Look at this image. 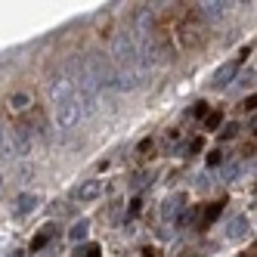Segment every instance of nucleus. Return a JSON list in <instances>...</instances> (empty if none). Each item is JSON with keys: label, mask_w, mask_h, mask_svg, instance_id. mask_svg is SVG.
Instances as JSON below:
<instances>
[{"label": "nucleus", "mask_w": 257, "mask_h": 257, "mask_svg": "<svg viewBox=\"0 0 257 257\" xmlns=\"http://www.w3.org/2000/svg\"><path fill=\"white\" fill-rule=\"evenodd\" d=\"M50 96H53V112H56V121L59 127H78V121L84 118L81 115V105L75 99V90H71V81L65 71H59L56 78L50 81Z\"/></svg>", "instance_id": "3"}, {"label": "nucleus", "mask_w": 257, "mask_h": 257, "mask_svg": "<svg viewBox=\"0 0 257 257\" xmlns=\"http://www.w3.org/2000/svg\"><path fill=\"white\" fill-rule=\"evenodd\" d=\"M146 183H149V174H137V177H134V189H143Z\"/></svg>", "instance_id": "19"}, {"label": "nucleus", "mask_w": 257, "mask_h": 257, "mask_svg": "<svg viewBox=\"0 0 257 257\" xmlns=\"http://www.w3.org/2000/svg\"><path fill=\"white\" fill-rule=\"evenodd\" d=\"M220 124H223V115H220V112H211V115L205 118V127H208V131H217Z\"/></svg>", "instance_id": "16"}, {"label": "nucleus", "mask_w": 257, "mask_h": 257, "mask_svg": "<svg viewBox=\"0 0 257 257\" xmlns=\"http://www.w3.org/2000/svg\"><path fill=\"white\" fill-rule=\"evenodd\" d=\"M102 195V183L99 180H84V183H78L75 189H71V198L75 201H96Z\"/></svg>", "instance_id": "6"}, {"label": "nucleus", "mask_w": 257, "mask_h": 257, "mask_svg": "<svg viewBox=\"0 0 257 257\" xmlns=\"http://www.w3.org/2000/svg\"><path fill=\"white\" fill-rule=\"evenodd\" d=\"M208 164H220V152H211L208 155Z\"/></svg>", "instance_id": "23"}, {"label": "nucleus", "mask_w": 257, "mask_h": 257, "mask_svg": "<svg viewBox=\"0 0 257 257\" xmlns=\"http://www.w3.org/2000/svg\"><path fill=\"white\" fill-rule=\"evenodd\" d=\"M71 257H99V245H81V248H75Z\"/></svg>", "instance_id": "15"}, {"label": "nucleus", "mask_w": 257, "mask_h": 257, "mask_svg": "<svg viewBox=\"0 0 257 257\" xmlns=\"http://www.w3.org/2000/svg\"><path fill=\"white\" fill-rule=\"evenodd\" d=\"M0 189H4V174H0Z\"/></svg>", "instance_id": "25"}, {"label": "nucleus", "mask_w": 257, "mask_h": 257, "mask_svg": "<svg viewBox=\"0 0 257 257\" xmlns=\"http://www.w3.org/2000/svg\"><path fill=\"white\" fill-rule=\"evenodd\" d=\"M220 211H223V208H220V201H217V205H211V208L205 211V226H211V223H214V220L220 217Z\"/></svg>", "instance_id": "17"}, {"label": "nucleus", "mask_w": 257, "mask_h": 257, "mask_svg": "<svg viewBox=\"0 0 257 257\" xmlns=\"http://www.w3.org/2000/svg\"><path fill=\"white\" fill-rule=\"evenodd\" d=\"M87 62V71H90V78H93V84H96V90H112L115 87V71H112V62H108L102 53H93V56H87L84 59Z\"/></svg>", "instance_id": "5"}, {"label": "nucleus", "mask_w": 257, "mask_h": 257, "mask_svg": "<svg viewBox=\"0 0 257 257\" xmlns=\"http://www.w3.org/2000/svg\"><path fill=\"white\" fill-rule=\"evenodd\" d=\"M235 71H238V59H235V62H229V65H223V68H220V71H217V78H214V84H217V87H223V84H229V81H232V75H235Z\"/></svg>", "instance_id": "10"}, {"label": "nucleus", "mask_w": 257, "mask_h": 257, "mask_svg": "<svg viewBox=\"0 0 257 257\" xmlns=\"http://www.w3.org/2000/svg\"><path fill=\"white\" fill-rule=\"evenodd\" d=\"M0 152L4 155H13V143H10V127L0 124Z\"/></svg>", "instance_id": "14"}, {"label": "nucleus", "mask_w": 257, "mask_h": 257, "mask_svg": "<svg viewBox=\"0 0 257 257\" xmlns=\"http://www.w3.org/2000/svg\"><path fill=\"white\" fill-rule=\"evenodd\" d=\"M152 149H155L152 140H143V143H140V155H143V158H146V152H152Z\"/></svg>", "instance_id": "20"}, {"label": "nucleus", "mask_w": 257, "mask_h": 257, "mask_svg": "<svg viewBox=\"0 0 257 257\" xmlns=\"http://www.w3.org/2000/svg\"><path fill=\"white\" fill-rule=\"evenodd\" d=\"M201 146H205V140H192L189 143V152H201Z\"/></svg>", "instance_id": "21"}, {"label": "nucleus", "mask_w": 257, "mask_h": 257, "mask_svg": "<svg viewBox=\"0 0 257 257\" xmlns=\"http://www.w3.org/2000/svg\"><path fill=\"white\" fill-rule=\"evenodd\" d=\"M235 134H238V127H235V124H226L223 131H220V137H223V140H232Z\"/></svg>", "instance_id": "18"}, {"label": "nucleus", "mask_w": 257, "mask_h": 257, "mask_svg": "<svg viewBox=\"0 0 257 257\" xmlns=\"http://www.w3.org/2000/svg\"><path fill=\"white\" fill-rule=\"evenodd\" d=\"M68 81H71V90H75V99L81 105V115L90 118V115H96L99 112V90L93 84V78H90V71H87V62L84 59H75L68 65Z\"/></svg>", "instance_id": "4"}, {"label": "nucleus", "mask_w": 257, "mask_h": 257, "mask_svg": "<svg viewBox=\"0 0 257 257\" xmlns=\"http://www.w3.org/2000/svg\"><path fill=\"white\" fill-rule=\"evenodd\" d=\"M53 235H56V226H53V223H47V226H44V232H41V235L31 242V251H44V248H47V242H50Z\"/></svg>", "instance_id": "11"}, {"label": "nucleus", "mask_w": 257, "mask_h": 257, "mask_svg": "<svg viewBox=\"0 0 257 257\" xmlns=\"http://www.w3.org/2000/svg\"><path fill=\"white\" fill-rule=\"evenodd\" d=\"M87 229H90V223H87V220H78V223L68 229V238L78 245V242H84V238H87Z\"/></svg>", "instance_id": "12"}, {"label": "nucleus", "mask_w": 257, "mask_h": 257, "mask_svg": "<svg viewBox=\"0 0 257 257\" xmlns=\"http://www.w3.org/2000/svg\"><path fill=\"white\" fill-rule=\"evenodd\" d=\"M195 115H198V118H201V115H208V105H205V102H198V105H195Z\"/></svg>", "instance_id": "22"}, {"label": "nucleus", "mask_w": 257, "mask_h": 257, "mask_svg": "<svg viewBox=\"0 0 257 257\" xmlns=\"http://www.w3.org/2000/svg\"><path fill=\"white\" fill-rule=\"evenodd\" d=\"M31 105H34V102H31V96H28V93H13V96H10V108H13L16 115L31 112Z\"/></svg>", "instance_id": "8"}, {"label": "nucleus", "mask_w": 257, "mask_h": 257, "mask_svg": "<svg viewBox=\"0 0 257 257\" xmlns=\"http://www.w3.org/2000/svg\"><path fill=\"white\" fill-rule=\"evenodd\" d=\"M112 71H115V87L118 90H137L146 78V71L140 65V56H137V44H134V34L131 31H121L115 38V47H112Z\"/></svg>", "instance_id": "1"}, {"label": "nucleus", "mask_w": 257, "mask_h": 257, "mask_svg": "<svg viewBox=\"0 0 257 257\" xmlns=\"http://www.w3.org/2000/svg\"><path fill=\"white\" fill-rule=\"evenodd\" d=\"M41 195L38 192H22L19 198H16V217H28V214H34L41 208Z\"/></svg>", "instance_id": "7"}, {"label": "nucleus", "mask_w": 257, "mask_h": 257, "mask_svg": "<svg viewBox=\"0 0 257 257\" xmlns=\"http://www.w3.org/2000/svg\"><path fill=\"white\" fill-rule=\"evenodd\" d=\"M10 257H25V251H13V254H10Z\"/></svg>", "instance_id": "24"}, {"label": "nucleus", "mask_w": 257, "mask_h": 257, "mask_svg": "<svg viewBox=\"0 0 257 257\" xmlns=\"http://www.w3.org/2000/svg\"><path fill=\"white\" fill-rule=\"evenodd\" d=\"M180 211H183V195H171L168 201H164V208H161L164 220H174V217H177Z\"/></svg>", "instance_id": "9"}, {"label": "nucleus", "mask_w": 257, "mask_h": 257, "mask_svg": "<svg viewBox=\"0 0 257 257\" xmlns=\"http://www.w3.org/2000/svg\"><path fill=\"white\" fill-rule=\"evenodd\" d=\"M168 25H171V38H174V47L180 50H198L205 47V22H201V13L198 7H183L180 13H171L168 16Z\"/></svg>", "instance_id": "2"}, {"label": "nucleus", "mask_w": 257, "mask_h": 257, "mask_svg": "<svg viewBox=\"0 0 257 257\" xmlns=\"http://www.w3.org/2000/svg\"><path fill=\"white\" fill-rule=\"evenodd\" d=\"M245 226H248V220L245 217H235L232 223H229V238H242L245 235Z\"/></svg>", "instance_id": "13"}]
</instances>
